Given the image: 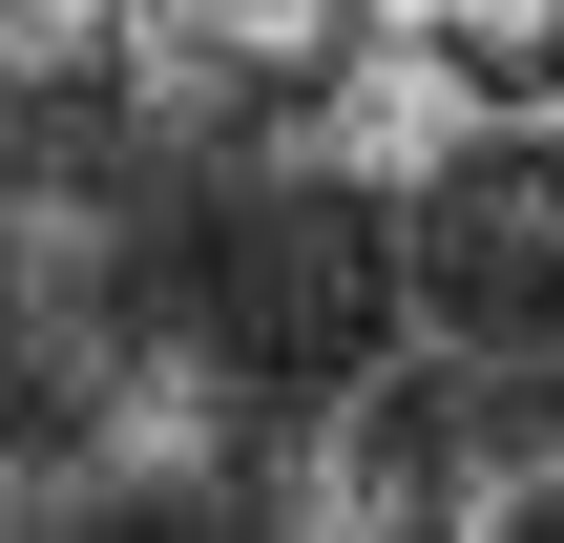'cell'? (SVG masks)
I'll return each instance as SVG.
<instances>
[{"mask_svg": "<svg viewBox=\"0 0 564 543\" xmlns=\"http://www.w3.org/2000/svg\"><path fill=\"white\" fill-rule=\"evenodd\" d=\"M398 419H419L440 543L564 523V335H523V314H419L398 335Z\"/></svg>", "mask_w": 564, "mask_h": 543, "instance_id": "7a4b0ae2", "label": "cell"}, {"mask_svg": "<svg viewBox=\"0 0 564 543\" xmlns=\"http://www.w3.org/2000/svg\"><path fill=\"white\" fill-rule=\"evenodd\" d=\"M188 335H230L251 377H377L419 335V230L377 167H335L314 126L230 146L209 167V230H188Z\"/></svg>", "mask_w": 564, "mask_h": 543, "instance_id": "6da1fadb", "label": "cell"}, {"mask_svg": "<svg viewBox=\"0 0 564 543\" xmlns=\"http://www.w3.org/2000/svg\"><path fill=\"white\" fill-rule=\"evenodd\" d=\"M398 230H419V314L564 335V105H460V146L398 167Z\"/></svg>", "mask_w": 564, "mask_h": 543, "instance_id": "3957f363", "label": "cell"}, {"mask_svg": "<svg viewBox=\"0 0 564 543\" xmlns=\"http://www.w3.org/2000/svg\"><path fill=\"white\" fill-rule=\"evenodd\" d=\"M230 21V63L272 84V126H314L335 84H356V0H209Z\"/></svg>", "mask_w": 564, "mask_h": 543, "instance_id": "5b68a950", "label": "cell"}, {"mask_svg": "<svg viewBox=\"0 0 564 543\" xmlns=\"http://www.w3.org/2000/svg\"><path fill=\"white\" fill-rule=\"evenodd\" d=\"M147 0H0V84H105Z\"/></svg>", "mask_w": 564, "mask_h": 543, "instance_id": "8992f818", "label": "cell"}, {"mask_svg": "<svg viewBox=\"0 0 564 543\" xmlns=\"http://www.w3.org/2000/svg\"><path fill=\"white\" fill-rule=\"evenodd\" d=\"M419 63L460 105H564V0H419Z\"/></svg>", "mask_w": 564, "mask_h": 543, "instance_id": "277c9868", "label": "cell"}]
</instances>
